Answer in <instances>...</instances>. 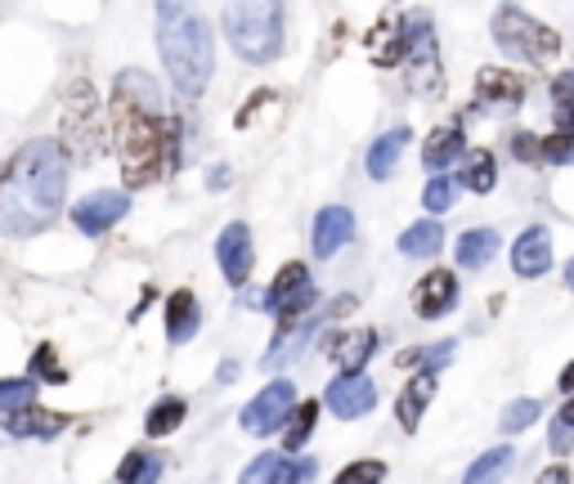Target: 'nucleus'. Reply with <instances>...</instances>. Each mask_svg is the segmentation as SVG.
<instances>
[{
  "label": "nucleus",
  "mask_w": 574,
  "mask_h": 484,
  "mask_svg": "<svg viewBox=\"0 0 574 484\" xmlns=\"http://www.w3.org/2000/svg\"><path fill=\"white\" fill-rule=\"evenodd\" d=\"M113 130L121 175L130 189L162 180L176 166V121L162 112V90L144 73H121L113 82Z\"/></svg>",
  "instance_id": "nucleus-1"
},
{
  "label": "nucleus",
  "mask_w": 574,
  "mask_h": 484,
  "mask_svg": "<svg viewBox=\"0 0 574 484\" xmlns=\"http://www.w3.org/2000/svg\"><path fill=\"white\" fill-rule=\"evenodd\" d=\"M67 189V162L59 140H32L14 153L0 175V229L10 238H32L54 225Z\"/></svg>",
  "instance_id": "nucleus-2"
},
{
  "label": "nucleus",
  "mask_w": 574,
  "mask_h": 484,
  "mask_svg": "<svg viewBox=\"0 0 574 484\" xmlns=\"http://www.w3.org/2000/svg\"><path fill=\"white\" fill-rule=\"evenodd\" d=\"M158 50L162 63L184 99H198L211 82L215 67V45L206 19L189 6V0H158Z\"/></svg>",
  "instance_id": "nucleus-3"
},
{
  "label": "nucleus",
  "mask_w": 574,
  "mask_h": 484,
  "mask_svg": "<svg viewBox=\"0 0 574 484\" xmlns=\"http://www.w3.org/2000/svg\"><path fill=\"white\" fill-rule=\"evenodd\" d=\"M225 36L247 63H274L283 50V0H230Z\"/></svg>",
  "instance_id": "nucleus-4"
},
{
  "label": "nucleus",
  "mask_w": 574,
  "mask_h": 484,
  "mask_svg": "<svg viewBox=\"0 0 574 484\" xmlns=\"http://www.w3.org/2000/svg\"><path fill=\"white\" fill-rule=\"evenodd\" d=\"M59 149L77 162L99 158L104 149V126H99V104L86 82H72L63 99V126H59Z\"/></svg>",
  "instance_id": "nucleus-5"
},
{
  "label": "nucleus",
  "mask_w": 574,
  "mask_h": 484,
  "mask_svg": "<svg viewBox=\"0 0 574 484\" xmlns=\"http://www.w3.org/2000/svg\"><path fill=\"white\" fill-rule=\"evenodd\" d=\"M493 41L502 45V54H517L525 63H548L561 50V36L548 23H539L525 10H517V6H502L493 14Z\"/></svg>",
  "instance_id": "nucleus-6"
},
{
  "label": "nucleus",
  "mask_w": 574,
  "mask_h": 484,
  "mask_svg": "<svg viewBox=\"0 0 574 484\" xmlns=\"http://www.w3.org/2000/svg\"><path fill=\"white\" fill-rule=\"evenodd\" d=\"M315 305V283H310V269L301 260H287L278 269L274 288L265 292V310L278 314V327H293L301 323V314Z\"/></svg>",
  "instance_id": "nucleus-7"
},
{
  "label": "nucleus",
  "mask_w": 574,
  "mask_h": 484,
  "mask_svg": "<svg viewBox=\"0 0 574 484\" xmlns=\"http://www.w3.org/2000/svg\"><path fill=\"white\" fill-rule=\"evenodd\" d=\"M293 404H297V386H293V381H269V386L243 408V431H252V435H274V431H283Z\"/></svg>",
  "instance_id": "nucleus-8"
},
{
  "label": "nucleus",
  "mask_w": 574,
  "mask_h": 484,
  "mask_svg": "<svg viewBox=\"0 0 574 484\" xmlns=\"http://www.w3.org/2000/svg\"><path fill=\"white\" fill-rule=\"evenodd\" d=\"M126 212H130L126 193L99 189V193H86L77 206H72V225H77L82 234H91V238H99V234H108Z\"/></svg>",
  "instance_id": "nucleus-9"
},
{
  "label": "nucleus",
  "mask_w": 574,
  "mask_h": 484,
  "mask_svg": "<svg viewBox=\"0 0 574 484\" xmlns=\"http://www.w3.org/2000/svg\"><path fill=\"white\" fill-rule=\"evenodd\" d=\"M378 404V386L364 377V373H341L332 386H328V408L337 412V418H359V412H369Z\"/></svg>",
  "instance_id": "nucleus-10"
},
{
  "label": "nucleus",
  "mask_w": 574,
  "mask_h": 484,
  "mask_svg": "<svg viewBox=\"0 0 574 484\" xmlns=\"http://www.w3.org/2000/svg\"><path fill=\"white\" fill-rule=\"evenodd\" d=\"M454 301H458V279L449 269H431L426 279H417V288H413L417 319H440V314L454 310Z\"/></svg>",
  "instance_id": "nucleus-11"
},
{
  "label": "nucleus",
  "mask_w": 574,
  "mask_h": 484,
  "mask_svg": "<svg viewBox=\"0 0 574 484\" xmlns=\"http://www.w3.org/2000/svg\"><path fill=\"white\" fill-rule=\"evenodd\" d=\"M215 260H221L225 279H230L234 288H243V283H247V273H252V229L238 225V221L225 225L221 243H215Z\"/></svg>",
  "instance_id": "nucleus-12"
},
{
  "label": "nucleus",
  "mask_w": 574,
  "mask_h": 484,
  "mask_svg": "<svg viewBox=\"0 0 574 484\" xmlns=\"http://www.w3.org/2000/svg\"><path fill=\"white\" fill-rule=\"evenodd\" d=\"M67 427L63 412H45L36 404H19V408H6V431L10 435H23V440H50Z\"/></svg>",
  "instance_id": "nucleus-13"
},
{
  "label": "nucleus",
  "mask_w": 574,
  "mask_h": 484,
  "mask_svg": "<svg viewBox=\"0 0 574 484\" xmlns=\"http://www.w3.org/2000/svg\"><path fill=\"white\" fill-rule=\"evenodd\" d=\"M310 475H315V462H293L287 453H261L243 471V484H293V480H310Z\"/></svg>",
  "instance_id": "nucleus-14"
},
{
  "label": "nucleus",
  "mask_w": 574,
  "mask_h": 484,
  "mask_svg": "<svg viewBox=\"0 0 574 484\" xmlns=\"http://www.w3.org/2000/svg\"><path fill=\"white\" fill-rule=\"evenodd\" d=\"M512 265H517L521 279H539V273H548L552 269V234L543 225L525 229L517 238V247H512Z\"/></svg>",
  "instance_id": "nucleus-15"
},
{
  "label": "nucleus",
  "mask_w": 574,
  "mask_h": 484,
  "mask_svg": "<svg viewBox=\"0 0 574 484\" xmlns=\"http://www.w3.org/2000/svg\"><path fill=\"white\" fill-rule=\"evenodd\" d=\"M354 238V216L346 212V206H323V212L315 216V256H337L346 243Z\"/></svg>",
  "instance_id": "nucleus-16"
},
{
  "label": "nucleus",
  "mask_w": 574,
  "mask_h": 484,
  "mask_svg": "<svg viewBox=\"0 0 574 484\" xmlns=\"http://www.w3.org/2000/svg\"><path fill=\"white\" fill-rule=\"evenodd\" d=\"M436 399V373H417L408 386H404V395H400V404H395V418H400V427L413 435L417 431V422H422V408Z\"/></svg>",
  "instance_id": "nucleus-17"
},
{
  "label": "nucleus",
  "mask_w": 574,
  "mask_h": 484,
  "mask_svg": "<svg viewBox=\"0 0 574 484\" xmlns=\"http://www.w3.org/2000/svg\"><path fill=\"white\" fill-rule=\"evenodd\" d=\"M198 323H202V314H198V297L193 292H171L167 297V341L171 345H184V341H193L198 336Z\"/></svg>",
  "instance_id": "nucleus-18"
},
{
  "label": "nucleus",
  "mask_w": 574,
  "mask_h": 484,
  "mask_svg": "<svg viewBox=\"0 0 574 484\" xmlns=\"http://www.w3.org/2000/svg\"><path fill=\"white\" fill-rule=\"evenodd\" d=\"M476 95L485 104H521L525 95V82L517 73H508V67H480V77H476Z\"/></svg>",
  "instance_id": "nucleus-19"
},
{
  "label": "nucleus",
  "mask_w": 574,
  "mask_h": 484,
  "mask_svg": "<svg viewBox=\"0 0 574 484\" xmlns=\"http://www.w3.org/2000/svg\"><path fill=\"white\" fill-rule=\"evenodd\" d=\"M463 158V121H445L440 130H431V140L422 149V162L426 171H445L449 162Z\"/></svg>",
  "instance_id": "nucleus-20"
},
{
  "label": "nucleus",
  "mask_w": 574,
  "mask_h": 484,
  "mask_svg": "<svg viewBox=\"0 0 574 484\" xmlns=\"http://www.w3.org/2000/svg\"><path fill=\"white\" fill-rule=\"evenodd\" d=\"M369 54H373L378 67H395V63H404V54H408V32H404V23L382 19L378 32L369 36Z\"/></svg>",
  "instance_id": "nucleus-21"
},
{
  "label": "nucleus",
  "mask_w": 574,
  "mask_h": 484,
  "mask_svg": "<svg viewBox=\"0 0 574 484\" xmlns=\"http://www.w3.org/2000/svg\"><path fill=\"white\" fill-rule=\"evenodd\" d=\"M373 345H378V332H373V327H359V332H350V336H341V341H337L332 359H337V368H341V373H354V368H364V364H369Z\"/></svg>",
  "instance_id": "nucleus-22"
},
{
  "label": "nucleus",
  "mask_w": 574,
  "mask_h": 484,
  "mask_svg": "<svg viewBox=\"0 0 574 484\" xmlns=\"http://www.w3.org/2000/svg\"><path fill=\"white\" fill-rule=\"evenodd\" d=\"M404 144H408V130L404 126H395V130H386L382 140L369 149V175L373 180H386L391 171H395V162H400V153H404Z\"/></svg>",
  "instance_id": "nucleus-23"
},
{
  "label": "nucleus",
  "mask_w": 574,
  "mask_h": 484,
  "mask_svg": "<svg viewBox=\"0 0 574 484\" xmlns=\"http://www.w3.org/2000/svg\"><path fill=\"white\" fill-rule=\"evenodd\" d=\"M493 251H498V234L493 229H467L458 238V265L463 269H485L493 260Z\"/></svg>",
  "instance_id": "nucleus-24"
},
{
  "label": "nucleus",
  "mask_w": 574,
  "mask_h": 484,
  "mask_svg": "<svg viewBox=\"0 0 574 484\" xmlns=\"http://www.w3.org/2000/svg\"><path fill=\"white\" fill-rule=\"evenodd\" d=\"M440 243H445V229L431 221V216L417 221V225H408V229L400 234V251H404V256H436Z\"/></svg>",
  "instance_id": "nucleus-25"
},
{
  "label": "nucleus",
  "mask_w": 574,
  "mask_h": 484,
  "mask_svg": "<svg viewBox=\"0 0 574 484\" xmlns=\"http://www.w3.org/2000/svg\"><path fill=\"white\" fill-rule=\"evenodd\" d=\"M463 184H467L471 193H489V189L498 184V166H493V153H489V149H471V153L463 158Z\"/></svg>",
  "instance_id": "nucleus-26"
},
{
  "label": "nucleus",
  "mask_w": 574,
  "mask_h": 484,
  "mask_svg": "<svg viewBox=\"0 0 574 484\" xmlns=\"http://www.w3.org/2000/svg\"><path fill=\"white\" fill-rule=\"evenodd\" d=\"M184 412H189V404L180 395H167V399H158L149 408V422H144V431H149V435H171L184 422Z\"/></svg>",
  "instance_id": "nucleus-27"
},
{
  "label": "nucleus",
  "mask_w": 574,
  "mask_h": 484,
  "mask_svg": "<svg viewBox=\"0 0 574 484\" xmlns=\"http://www.w3.org/2000/svg\"><path fill=\"white\" fill-rule=\"evenodd\" d=\"M315 422H319V404L315 399H306V404H293V412H287V453H297L306 440H310V431H315Z\"/></svg>",
  "instance_id": "nucleus-28"
},
{
  "label": "nucleus",
  "mask_w": 574,
  "mask_h": 484,
  "mask_svg": "<svg viewBox=\"0 0 574 484\" xmlns=\"http://www.w3.org/2000/svg\"><path fill=\"white\" fill-rule=\"evenodd\" d=\"M162 475V458H153V453H126V462L117 466V480H126V484H135V480H158Z\"/></svg>",
  "instance_id": "nucleus-29"
},
{
  "label": "nucleus",
  "mask_w": 574,
  "mask_h": 484,
  "mask_svg": "<svg viewBox=\"0 0 574 484\" xmlns=\"http://www.w3.org/2000/svg\"><path fill=\"white\" fill-rule=\"evenodd\" d=\"M454 355V341H436V345H417V351H404L395 364L400 368H436Z\"/></svg>",
  "instance_id": "nucleus-30"
},
{
  "label": "nucleus",
  "mask_w": 574,
  "mask_h": 484,
  "mask_svg": "<svg viewBox=\"0 0 574 484\" xmlns=\"http://www.w3.org/2000/svg\"><path fill=\"white\" fill-rule=\"evenodd\" d=\"M454 193H458V189H454L445 175H431L426 189H422V206H426L431 216H440V212H449V206H454Z\"/></svg>",
  "instance_id": "nucleus-31"
},
{
  "label": "nucleus",
  "mask_w": 574,
  "mask_h": 484,
  "mask_svg": "<svg viewBox=\"0 0 574 484\" xmlns=\"http://www.w3.org/2000/svg\"><path fill=\"white\" fill-rule=\"evenodd\" d=\"M539 158L543 162H574V126H561L556 135L539 140Z\"/></svg>",
  "instance_id": "nucleus-32"
},
{
  "label": "nucleus",
  "mask_w": 574,
  "mask_h": 484,
  "mask_svg": "<svg viewBox=\"0 0 574 484\" xmlns=\"http://www.w3.org/2000/svg\"><path fill=\"white\" fill-rule=\"evenodd\" d=\"M539 412H543L539 399H512L508 408H502V422L498 427L502 431H525L530 422H539Z\"/></svg>",
  "instance_id": "nucleus-33"
},
{
  "label": "nucleus",
  "mask_w": 574,
  "mask_h": 484,
  "mask_svg": "<svg viewBox=\"0 0 574 484\" xmlns=\"http://www.w3.org/2000/svg\"><path fill=\"white\" fill-rule=\"evenodd\" d=\"M508 462H512V449H489L485 458H476V462L467 466V480H471V484H480V480H493V475H502V471H508Z\"/></svg>",
  "instance_id": "nucleus-34"
},
{
  "label": "nucleus",
  "mask_w": 574,
  "mask_h": 484,
  "mask_svg": "<svg viewBox=\"0 0 574 484\" xmlns=\"http://www.w3.org/2000/svg\"><path fill=\"white\" fill-rule=\"evenodd\" d=\"M552 99H556L561 126H574V73H561V77L552 82Z\"/></svg>",
  "instance_id": "nucleus-35"
},
{
  "label": "nucleus",
  "mask_w": 574,
  "mask_h": 484,
  "mask_svg": "<svg viewBox=\"0 0 574 484\" xmlns=\"http://www.w3.org/2000/svg\"><path fill=\"white\" fill-rule=\"evenodd\" d=\"M36 399V386L32 377H19V381H0V408H19V404H32Z\"/></svg>",
  "instance_id": "nucleus-36"
},
{
  "label": "nucleus",
  "mask_w": 574,
  "mask_h": 484,
  "mask_svg": "<svg viewBox=\"0 0 574 484\" xmlns=\"http://www.w3.org/2000/svg\"><path fill=\"white\" fill-rule=\"evenodd\" d=\"M337 480H341V484H369V480H386V466H382V462H354V466H346Z\"/></svg>",
  "instance_id": "nucleus-37"
},
{
  "label": "nucleus",
  "mask_w": 574,
  "mask_h": 484,
  "mask_svg": "<svg viewBox=\"0 0 574 484\" xmlns=\"http://www.w3.org/2000/svg\"><path fill=\"white\" fill-rule=\"evenodd\" d=\"M32 373H36V377H50V381H63V368H59V359H54V345H41L36 359H32Z\"/></svg>",
  "instance_id": "nucleus-38"
},
{
  "label": "nucleus",
  "mask_w": 574,
  "mask_h": 484,
  "mask_svg": "<svg viewBox=\"0 0 574 484\" xmlns=\"http://www.w3.org/2000/svg\"><path fill=\"white\" fill-rule=\"evenodd\" d=\"M512 153H517L521 162H539V140H534L530 130H517V135H512Z\"/></svg>",
  "instance_id": "nucleus-39"
},
{
  "label": "nucleus",
  "mask_w": 574,
  "mask_h": 484,
  "mask_svg": "<svg viewBox=\"0 0 574 484\" xmlns=\"http://www.w3.org/2000/svg\"><path fill=\"white\" fill-rule=\"evenodd\" d=\"M548 444H552V453H570V449H574V427H565V422L556 418V422H552Z\"/></svg>",
  "instance_id": "nucleus-40"
},
{
  "label": "nucleus",
  "mask_w": 574,
  "mask_h": 484,
  "mask_svg": "<svg viewBox=\"0 0 574 484\" xmlns=\"http://www.w3.org/2000/svg\"><path fill=\"white\" fill-rule=\"evenodd\" d=\"M570 395H574V390H570ZM556 418H561V422H565V427H574V399H570V404H565V408H561V412H556Z\"/></svg>",
  "instance_id": "nucleus-41"
},
{
  "label": "nucleus",
  "mask_w": 574,
  "mask_h": 484,
  "mask_svg": "<svg viewBox=\"0 0 574 484\" xmlns=\"http://www.w3.org/2000/svg\"><path fill=\"white\" fill-rule=\"evenodd\" d=\"M539 480H552V484H556V480H565V466H548Z\"/></svg>",
  "instance_id": "nucleus-42"
},
{
  "label": "nucleus",
  "mask_w": 574,
  "mask_h": 484,
  "mask_svg": "<svg viewBox=\"0 0 574 484\" xmlns=\"http://www.w3.org/2000/svg\"><path fill=\"white\" fill-rule=\"evenodd\" d=\"M561 390H565V395H570V390H574V364H570V368H565V373H561Z\"/></svg>",
  "instance_id": "nucleus-43"
},
{
  "label": "nucleus",
  "mask_w": 574,
  "mask_h": 484,
  "mask_svg": "<svg viewBox=\"0 0 574 484\" xmlns=\"http://www.w3.org/2000/svg\"><path fill=\"white\" fill-rule=\"evenodd\" d=\"M565 283H570V292H574V260H570V269H565Z\"/></svg>",
  "instance_id": "nucleus-44"
}]
</instances>
